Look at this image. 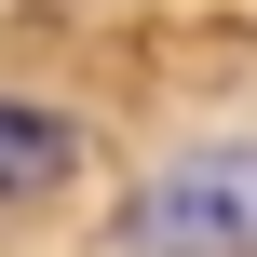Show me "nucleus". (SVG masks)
Returning <instances> with one entry per match:
<instances>
[{
	"label": "nucleus",
	"instance_id": "1",
	"mask_svg": "<svg viewBox=\"0 0 257 257\" xmlns=\"http://www.w3.org/2000/svg\"><path fill=\"white\" fill-rule=\"evenodd\" d=\"M122 257H257V136L176 149L122 190Z\"/></svg>",
	"mask_w": 257,
	"mask_h": 257
},
{
	"label": "nucleus",
	"instance_id": "2",
	"mask_svg": "<svg viewBox=\"0 0 257 257\" xmlns=\"http://www.w3.org/2000/svg\"><path fill=\"white\" fill-rule=\"evenodd\" d=\"M81 176V122L41 108V95H0V203H41Z\"/></svg>",
	"mask_w": 257,
	"mask_h": 257
}]
</instances>
